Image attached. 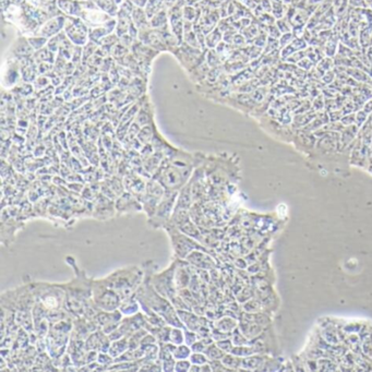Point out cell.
<instances>
[{
    "label": "cell",
    "instance_id": "cell-30",
    "mask_svg": "<svg viewBox=\"0 0 372 372\" xmlns=\"http://www.w3.org/2000/svg\"><path fill=\"white\" fill-rule=\"evenodd\" d=\"M130 1L134 3L135 7L138 8H145L147 3V0H130Z\"/></svg>",
    "mask_w": 372,
    "mask_h": 372
},
{
    "label": "cell",
    "instance_id": "cell-25",
    "mask_svg": "<svg viewBox=\"0 0 372 372\" xmlns=\"http://www.w3.org/2000/svg\"><path fill=\"white\" fill-rule=\"evenodd\" d=\"M190 359H179L176 360V365H175V371L177 372H187L190 371L191 367Z\"/></svg>",
    "mask_w": 372,
    "mask_h": 372
},
{
    "label": "cell",
    "instance_id": "cell-9",
    "mask_svg": "<svg viewBox=\"0 0 372 372\" xmlns=\"http://www.w3.org/2000/svg\"><path fill=\"white\" fill-rule=\"evenodd\" d=\"M66 20H67V15L65 14L52 17L42 24L41 28L37 30L36 34L46 37V39H51L52 36L61 33V31L65 29Z\"/></svg>",
    "mask_w": 372,
    "mask_h": 372
},
{
    "label": "cell",
    "instance_id": "cell-8",
    "mask_svg": "<svg viewBox=\"0 0 372 372\" xmlns=\"http://www.w3.org/2000/svg\"><path fill=\"white\" fill-rule=\"evenodd\" d=\"M163 196L164 192L162 187L156 182H151L150 184H147L146 193L143 203H144V211L146 212L148 219H151L154 213H155L157 205L161 202Z\"/></svg>",
    "mask_w": 372,
    "mask_h": 372
},
{
    "label": "cell",
    "instance_id": "cell-3",
    "mask_svg": "<svg viewBox=\"0 0 372 372\" xmlns=\"http://www.w3.org/2000/svg\"><path fill=\"white\" fill-rule=\"evenodd\" d=\"M92 300L99 310L115 311L119 309L121 297L115 289L106 283L104 279H94L92 281Z\"/></svg>",
    "mask_w": 372,
    "mask_h": 372
},
{
    "label": "cell",
    "instance_id": "cell-23",
    "mask_svg": "<svg viewBox=\"0 0 372 372\" xmlns=\"http://www.w3.org/2000/svg\"><path fill=\"white\" fill-rule=\"evenodd\" d=\"M184 331H185V343L189 345V346H191V345L200 338L199 334L194 331H191V329L186 328V327H184Z\"/></svg>",
    "mask_w": 372,
    "mask_h": 372
},
{
    "label": "cell",
    "instance_id": "cell-27",
    "mask_svg": "<svg viewBox=\"0 0 372 372\" xmlns=\"http://www.w3.org/2000/svg\"><path fill=\"white\" fill-rule=\"evenodd\" d=\"M238 359L237 357H235V356H232V355H225L224 357L222 358V363L224 364V366L226 367H232V368H235L238 366Z\"/></svg>",
    "mask_w": 372,
    "mask_h": 372
},
{
    "label": "cell",
    "instance_id": "cell-31",
    "mask_svg": "<svg viewBox=\"0 0 372 372\" xmlns=\"http://www.w3.org/2000/svg\"><path fill=\"white\" fill-rule=\"evenodd\" d=\"M178 0H165V9L168 10L173 8L174 6H176Z\"/></svg>",
    "mask_w": 372,
    "mask_h": 372
},
{
    "label": "cell",
    "instance_id": "cell-13",
    "mask_svg": "<svg viewBox=\"0 0 372 372\" xmlns=\"http://www.w3.org/2000/svg\"><path fill=\"white\" fill-rule=\"evenodd\" d=\"M127 349H129V337H122L111 342L108 353L116 359L124 354Z\"/></svg>",
    "mask_w": 372,
    "mask_h": 372
},
{
    "label": "cell",
    "instance_id": "cell-4",
    "mask_svg": "<svg viewBox=\"0 0 372 372\" xmlns=\"http://www.w3.org/2000/svg\"><path fill=\"white\" fill-rule=\"evenodd\" d=\"M175 271H176V263H173L169 269L165 270V272L156 275H152V284L159 294L165 298L172 301L178 299L176 296V281H175Z\"/></svg>",
    "mask_w": 372,
    "mask_h": 372
},
{
    "label": "cell",
    "instance_id": "cell-20",
    "mask_svg": "<svg viewBox=\"0 0 372 372\" xmlns=\"http://www.w3.org/2000/svg\"><path fill=\"white\" fill-rule=\"evenodd\" d=\"M171 342L180 345L185 343V331L182 329V327H177V326H172V331H171Z\"/></svg>",
    "mask_w": 372,
    "mask_h": 372
},
{
    "label": "cell",
    "instance_id": "cell-21",
    "mask_svg": "<svg viewBox=\"0 0 372 372\" xmlns=\"http://www.w3.org/2000/svg\"><path fill=\"white\" fill-rule=\"evenodd\" d=\"M98 363L100 365L105 366L106 368H107V371H108V368L110 366H113L115 364V358L111 356L109 353H105V352H100L98 353L97 355V359H96Z\"/></svg>",
    "mask_w": 372,
    "mask_h": 372
},
{
    "label": "cell",
    "instance_id": "cell-17",
    "mask_svg": "<svg viewBox=\"0 0 372 372\" xmlns=\"http://www.w3.org/2000/svg\"><path fill=\"white\" fill-rule=\"evenodd\" d=\"M167 24H168V13L166 9L159 11L158 13L154 15L153 18L150 19V25L153 29H161Z\"/></svg>",
    "mask_w": 372,
    "mask_h": 372
},
{
    "label": "cell",
    "instance_id": "cell-22",
    "mask_svg": "<svg viewBox=\"0 0 372 372\" xmlns=\"http://www.w3.org/2000/svg\"><path fill=\"white\" fill-rule=\"evenodd\" d=\"M189 359L191 361V364L200 365V366L209 363V361H210L204 353H192V354H191Z\"/></svg>",
    "mask_w": 372,
    "mask_h": 372
},
{
    "label": "cell",
    "instance_id": "cell-28",
    "mask_svg": "<svg viewBox=\"0 0 372 372\" xmlns=\"http://www.w3.org/2000/svg\"><path fill=\"white\" fill-rule=\"evenodd\" d=\"M162 363V370L163 371H175V365H176V359L174 357L164 359L161 361Z\"/></svg>",
    "mask_w": 372,
    "mask_h": 372
},
{
    "label": "cell",
    "instance_id": "cell-24",
    "mask_svg": "<svg viewBox=\"0 0 372 372\" xmlns=\"http://www.w3.org/2000/svg\"><path fill=\"white\" fill-rule=\"evenodd\" d=\"M220 37H221V34L219 30L211 32V33H209L208 36L205 37L206 45H208L209 47H214L220 42Z\"/></svg>",
    "mask_w": 372,
    "mask_h": 372
},
{
    "label": "cell",
    "instance_id": "cell-1",
    "mask_svg": "<svg viewBox=\"0 0 372 372\" xmlns=\"http://www.w3.org/2000/svg\"><path fill=\"white\" fill-rule=\"evenodd\" d=\"M144 274V270L137 267H129L115 271L104 279L124 300L136 294V291L143 283Z\"/></svg>",
    "mask_w": 372,
    "mask_h": 372
},
{
    "label": "cell",
    "instance_id": "cell-26",
    "mask_svg": "<svg viewBox=\"0 0 372 372\" xmlns=\"http://www.w3.org/2000/svg\"><path fill=\"white\" fill-rule=\"evenodd\" d=\"M29 42H30V44H31L32 47H33V48L40 49V48H42V47H43L45 45V43L47 42V39H46V37L37 35V36L30 37Z\"/></svg>",
    "mask_w": 372,
    "mask_h": 372
},
{
    "label": "cell",
    "instance_id": "cell-6",
    "mask_svg": "<svg viewBox=\"0 0 372 372\" xmlns=\"http://www.w3.org/2000/svg\"><path fill=\"white\" fill-rule=\"evenodd\" d=\"M81 7L82 11L80 14V18L86 22L90 29L104 25L113 19V17H110L102 9H99L97 4L92 0H81Z\"/></svg>",
    "mask_w": 372,
    "mask_h": 372
},
{
    "label": "cell",
    "instance_id": "cell-12",
    "mask_svg": "<svg viewBox=\"0 0 372 372\" xmlns=\"http://www.w3.org/2000/svg\"><path fill=\"white\" fill-rule=\"evenodd\" d=\"M131 18H132V22L135 23V25L139 30L150 28V26H151L150 25V19H148L144 8L136 7L134 11H132Z\"/></svg>",
    "mask_w": 372,
    "mask_h": 372
},
{
    "label": "cell",
    "instance_id": "cell-5",
    "mask_svg": "<svg viewBox=\"0 0 372 372\" xmlns=\"http://www.w3.org/2000/svg\"><path fill=\"white\" fill-rule=\"evenodd\" d=\"M177 192L175 190H169L167 194L164 193L161 202H159L155 213L148 221L153 228H162L166 227L171 219V214L173 210H175V203H176Z\"/></svg>",
    "mask_w": 372,
    "mask_h": 372
},
{
    "label": "cell",
    "instance_id": "cell-32",
    "mask_svg": "<svg viewBox=\"0 0 372 372\" xmlns=\"http://www.w3.org/2000/svg\"><path fill=\"white\" fill-rule=\"evenodd\" d=\"M191 372H201V366L200 365H191L190 367Z\"/></svg>",
    "mask_w": 372,
    "mask_h": 372
},
{
    "label": "cell",
    "instance_id": "cell-16",
    "mask_svg": "<svg viewBox=\"0 0 372 372\" xmlns=\"http://www.w3.org/2000/svg\"><path fill=\"white\" fill-rule=\"evenodd\" d=\"M165 9V0H147V3L144 8L148 19L153 18L154 15Z\"/></svg>",
    "mask_w": 372,
    "mask_h": 372
},
{
    "label": "cell",
    "instance_id": "cell-19",
    "mask_svg": "<svg viewBox=\"0 0 372 372\" xmlns=\"http://www.w3.org/2000/svg\"><path fill=\"white\" fill-rule=\"evenodd\" d=\"M191 354H192V350H191V347L189 346V345L180 344V345H177V347L176 349H175L173 356L176 360L189 359Z\"/></svg>",
    "mask_w": 372,
    "mask_h": 372
},
{
    "label": "cell",
    "instance_id": "cell-11",
    "mask_svg": "<svg viewBox=\"0 0 372 372\" xmlns=\"http://www.w3.org/2000/svg\"><path fill=\"white\" fill-rule=\"evenodd\" d=\"M57 6L67 17H78L82 11L81 0H57Z\"/></svg>",
    "mask_w": 372,
    "mask_h": 372
},
{
    "label": "cell",
    "instance_id": "cell-7",
    "mask_svg": "<svg viewBox=\"0 0 372 372\" xmlns=\"http://www.w3.org/2000/svg\"><path fill=\"white\" fill-rule=\"evenodd\" d=\"M65 33L73 44L77 46L87 45L90 40V28L86 22L78 17H67Z\"/></svg>",
    "mask_w": 372,
    "mask_h": 372
},
{
    "label": "cell",
    "instance_id": "cell-33",
    "mask_svg": "<svg viewBox=\"0 0 372 372\" xmlns=\"http://www.w3.org/2000/svg\"><path fill=\"white\" fill-rule=\"evenodd\" d=\"M92 1H94V0H92Z\"/></svg>",
    "mask_w": 372,
    "mask_h": 372
},
{
    "label": "cell",
    "instance_id": "cell-29",
    "mask_svg": "<svg viewBox=\"0 0 372 372\" xmlns=\"http://www.w3.org/2000/svg\"><path fill=\"white\" fill-rule=\"evenodd\" d=\"M215 343L217 346H219L222 350H224V352H232V343L230 341H227V339H222V341H217Z\"/></svg>",
    "mask_w": 372,
    "mask_h": 372
},
{
    "label": "cell",
    "instance_id": "cell-10",
    "mask_svg": "<svg viewBox=\"0 0 372 372\" xmlns=\"http://www.w3.org/2000/svg\"><path fill=\"white\" fill-rule=\"evenodd\" d=\"M110 344L111 341L108 334L103 332L102 329H96V331L92 332L86 339V348L88 350H94V352L97 353H108Z\"/></svg>",
    "mask_w": 372,
    "mask_h": 372
},
{
    "label": "cell",
    "instance_id": "cell-2",
    "mask_svg": "<svg viewBox=\"0 0 372 372\" xmlns=\"http://www.w3.org/2000/svg\"><path fill=\"white\" fill-rule=\"evenodd\" d=\"M34 298L46 311L60 310L66 305L65 285H51L45 283H33L31 286Z\"/></svg>",
    "mask_w": 372,
    "mask_h": 372
},
{
    "label": "cell",
    "instance_id": "cell-18",
    "mask_svg": "<svg viewBox=\"0 0 372 372\" xmlns=\"http://www.w3.org/2000/svg\"><path fill=\"white\" fill-rule=\"evenodd\" d=\"M204 354L206 355V357L209 358V360H222V358L225 356V352L222 350L219 346H217L216 343H212L210 344L208 347H206Z\"/></svg>",
    "mask_w": 372,
    "mask_h": 372
},
{
    "label": "cell",
    "instance_id": "cell-14",
    "mask_svg": "<svg viewBox=\"0 0 372 372\" xmlns=\"http://www.w3.org/2000/svg\"><path fill=\"white\" fill-rule=\"evenodd\" d=\"M139 301L136 298L135 295H132L128 298H126L121 301V305L119 307V310L122 315L132 316L139 311Z\"/></svg>",
    "mask_w": 372,
    "mask_h": 372
},
{
    "label": "cell",
    "instance_id": "cell-15",
    "mask_svg": "<svg viewBox=\"0 0 372 372\" xmlns=\"http://www.w3.org/2000/svg\"><path fill=\"white\" fill-rule=\"evenodd\" d=\"M94 2L97 4L99 9H102L104 12L113 18L116 17L119 11V3L117 2V0H94Z\"/></svg>",
    "mask_w": 372,
    "mask_h": 372
}]
</instances>
